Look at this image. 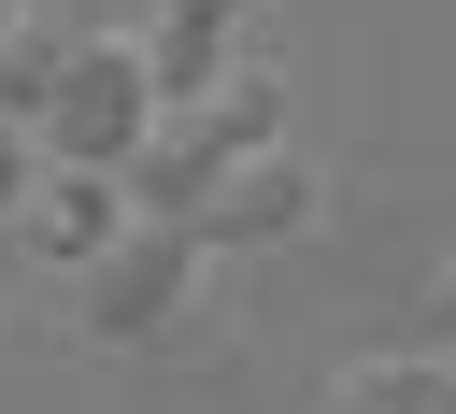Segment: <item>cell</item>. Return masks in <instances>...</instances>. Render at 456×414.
Returning <instances> with one entry per match:
<instances>
[{"label":"cell","instance_id":"cell-7","mask_svg":"<svg viewBox=\"0 0 456 414\" xmlns=\"http://www.w3.org/2000/svg\"><path fill=\"white\" fill-rule=\"evenodd\" d=\"M328 414H456V357H356Z\"/></svg>","mask_w":456,"mask_h":414},{"label":"cell","instance_id":"cell-5","mask_svg":"<svg viewBox=\"0 0 456 414\" xmlns=\"http://www.w3.org/2000/svg\"><path fill=\"white\" fill-rule=\"evenodd\" d=\"M114 228H128V200H114L100 171H28V200H14V243L71 257V271H100V257H114Z\"/></svg>","mask_w":456,"mask_h":414},{"label":"cell","instance_id":"cell-1","mask_svg":"<svg viewBox=\"0 0 456 414\" xmlns=\"http://www.w3.org/2000/svg\"><path fill=\"white\" fill-rule=\"evenodd\" d=\"M271 128H285V86H271V71H214L200 100H171V114L142 128V157L114 171V200H128V214H157V228H185V214L214 200V171L271 157Z\"/></svg>","mask_w":456,"mask_h":414},{"label":"cell","instance_id":"cell-8","mask_svg":"<svg viewBox=\"0 0 456 414\" xmlns=\"http://www.w3.org/2000/svg\"><path fill=\"white\" fill-rule=\"evenodd\" d=\"M428 314H442V328H456V271H442V286H428Z\"/></svg>","mask_w":456,"mask_h":414},{"label":"cell","instance_id":"cell-3","mask_svg":"<svg viewBox=\"0 0 456 414\" xmlns=\"http://www.w3.org/2000/svg\"><path fill=\"white\" fill-rule=\"evenodd\" d=\"M185 271H200V243H185V228H157V214H128V228H114V257L86 271V343H157V328L185 314Z\"/></svg>","mask_w":456,"mask_h":414},{"label":"cell","instance_id":"cell-6","mask_svg":"<svg viewBox=\"0 0 456 414\" xmlns=\"http://www.w3.org/2000/svg\"><path fill=\"white\" fill-rule=\"evenodd\" d=\"M214 43H228V0H171V14L142 29V86H157V114H171V100H200V86L228 71Z\"/></svg>","mask_w":456,"mask_h":414},{"label":"cell","instance_id":"cell-4","mask_svg":"<svg viewBox=\"0 0 456 414\" xmlns=\"http://www.w3.org/2000/svg\"><path fill=\"white\" fill-rule=\"evenodd\" d=\"M285 228H314V171L271 143V157H242V171H214V200L185 214V243H285Z\"/></svg>","mask_w":456,"mask_h":414},{"label":"cell","instance_id":"cell-2","mask_svg":"<svg viewBox=\"0 0 456 414\" xmlns=\"http://www.w3.org/2000/svg\"><path fill=\"white\" fill-rule=\"evenodd\" d=\"M142 128H157V86H142V43H100V29H71V57H57V86H43V114H28V143H43V171H128L142 157Z\"/></svg>","mask_w":456,"mask_h":414}]
</instances>
